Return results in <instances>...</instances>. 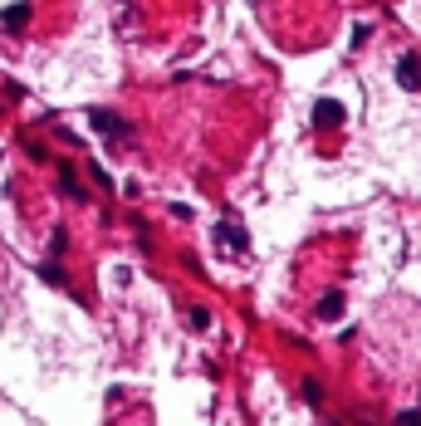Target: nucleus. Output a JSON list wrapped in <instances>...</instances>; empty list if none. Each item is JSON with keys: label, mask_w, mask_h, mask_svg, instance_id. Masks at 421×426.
Listing matches in <instances>:
<instances>
[{"label": "nucleus", "mask_w": 421, "mask_h": 426, "mask_svg": "<svg viewBox=\"0 0 421 426\" xmlns=\"http://www.w3.org/2000/svg\"><path fill=\"white\" fill-rule=\"evenodd\" d=\"M44 284H55V289H69V280H64V270H59V264H39V270H35Z\"/></svg>", "instance_id": "obj_8"}, {"label": "nucleus", "mask_w": 421, "mask_h": 426, "mask_svg": "<svg viewBox=\"0 0 421 426\" xmlns=\"http://www.w3.org/2000/svg\"><path fill=\"white\" fill-rule=\"evenodd\" d=\"M191 329H196V333L210 329V309H191Z\"/></svg>", "instance_id": "obj_10"}, {"label": "nucleus", "mask_w": 421, "mask_h": 426, "mask_svg": "<svg viewBox=\"0 0 421 426\" xmlns=\"http://www.w3.org/2000/svg\"><path fill=\"white\" fill-rule=\"evenodd\" d=\"M397 426H421V412H402V416H397Z\"/></svg>", "instance_id": "obj_12"}, {"label": "nucleus", "mask_w": 421, "mask_h": 426, "mask_svg": "<svg viewBox=\"0 0 421 426\" xmlns=\"http://www.w3.org/2000/svg\"><path fill=\"white\" fill-rule=\"evenodd\" d=\"M59 186H64V196H69V201H88V191L74 182V167H69V162L59 167Z\"/></svg>", "instance_id": "obj_6"}, {"label": "nucleus", "mask_w": 421, "mask_h": 426, "mask_svg": "<svg viewBox=\"0 0 421 426\" xmlns=\"http://www.w3.org/2000/svg\"><path fill=\"white\" fill-rule=\"evenodd\" d=\"M313 128H343V103L338 98H319L313 103Z\"/></svg>", "instance_id": "obj_3"}, {"label": "nucleus", "mask_w": 421, "mask_h": 426, "mask_svg": "<svg viewBox=\"0 0 421 426\" xmlns=\"http://www.w3.org/2000/svg\"><path fill=\"white\" fill-rule=\"evenodd\" d=\"M64 245H69V231H64V226H59V231H55V240H49V255H59V250H64Z\"/></svg>", "instance_id": "obj_11"}, {"label": "nucleus", "mask_w": 421, "mask_h": 426, "mask_svg": "<svg viewBox=\"0 0 421 426\" xmlns=\"http://www.w3.org/2000/svg\"><path fill=\"white\" fill-rule=\"evenodd\" d=\"M88 123H93L103 137H113V142H123V137L133 133V123H128V118H118V113H108V108H88Z\"/></svg>", "instance_id": "obj_1"}, {"label": "nucleus", "mask_w": 421, "mask_h": 426, "mask_svg": "<svg viewBox=\"0 0 421 426\" xmlns=\"http://www.w3.org/2000/svg\"><path fill=\"white\" fill-rule=\"evenodd\" d=\"M319 318H324V324H338V318H343V294H324L319 299Z\"/></svg>", "instance_id": "obj_5"}, {"label": "nucleus", "mask_w": 421, "mask_h": 426, "mask_svg": "<svg viewBox=\"0 0 421 426\" xmlns=\"http://www.w3.org/2000/svg\"><path fill=\"white\" fill-rule=\"evenodd\" d=\"M299 392H304V402H309V407H324V383H319V378H304V387H299Z\"/></svg>", "instance_id": "obj_9"}, {"label": "nucleus", "mask_w": 421, "mask_h": 426, "mask_svg": "<svg viewBox=\"0 0 421 426\" xmlns=\"http://www.w3.org/2000/svg\"><path fill=\"white\" fill-rule=\"evenodd\" d=\"M216 231H221V240H226V245H235V250H250V235H245L240 226H231V221H221Z\"/></svg>", "instance_id": "obj_7"}, {"label": "nucleus", "mask_w": 421, "mask_h": 426, "mask_svg": "<svg viewBox=\"0 0 421 426\" xmlns=\"http://www.w3.org/2000/svg\"><path fill=\"white\" fill-rule=\"evenodd\" d=\"M30 15H35V6H25V0H20V6H10L6 15H0V25L15 35V30H25V25H30Z\"/></svg>", "instance_id": "obj_4"}, {"label": "nucleus", "mask_w": 421, "mask_h": 426, "mask_svg": "<svg viewBox=\"0 0 421 426\" xmlns=\"http://www.w3.org/2000/svg\"><path fill=\"white\" fill-rule=\"evenodd\" d=\"M397 84L407 93H421V55H402L397 59Z\"/></svg>", "instance_id": "obj_2"}]
</instances>
